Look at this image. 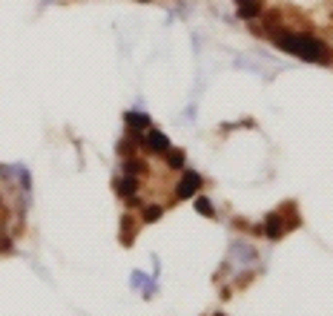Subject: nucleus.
<instances>
[{"label":"nucleus","mask_w":333,"mask_h":316,"mask_svg":"<svg viewBox=\"0 0 333 316\" xmlns=\"http://www.w3.org/2000/svg\"><path fill=\"white\" fill-rule=\"evenodd\" d=\"M276 43L284 49V52H290V55H302L304 61H325L328 55H325V43H319L316 37H304V35H279L276 37Z\"/></svg>","instance_id":"obj_1"},{"label":"nucleus","mask_w":333,"mask_h":316,"mask_svg":"<svg viewBox=\"0 0 333 316\" xmlns=\"http://www.w3.org/2000/svg\"><path fill=\"white\" fill-rule=\"evenodd\" d=\"M198 187H201V176L198 173H184V178L178 181V198H190V195H195L198 193Z\"/></svg>","instance_id":"obj_2"},{"label":"nucleus","mask_w":333,"mask_h":316,"mask_svg":"<svg viewBox=\"0 0 333 316\" xmlns=\"http://www.w3.org/2000/svg\"><path fill=\"white\" fill-rule=\"evenodd\" d=\"M147 147H150L152 153H167V150H170V141H167V135H161V132H150V135H147Z\"/></svg>","instance_id":"obj_3"},{"label":"nucleus","mask_w":333,"mask_h":316,"mask_svg":"<svg viewBox=\"0 0 333 316\" xmlns=\"http://www.w3.org/2000/svg\"><path fill=\"white\" fill-rule=\"evenodd\" d=\"M118 190H121L123 198H132V195L138 193V181H135V176H126V178H121V181H118Z\"/></svg>","instance_id":"obj_4"},{"label":"nucleus","mask_w":333,"mask_h":316,"mask_svg":"<svg viewBox=\"0 0 333 316\" xmlns=\"http://www.w3.org/2000/svg\"><path fill=\"white\" fill-rule=\"evenodd\" d=\"M281 230H284V224H281V219L273 213L270 219H267V224H264V233H267L270 239H279V236H281Z\"/></svg>","instance_id":"obj_5"},{"label":"nucleus","mask_w":333,"mask_h":316,"mask_svg":"<svg viewBox=\"0 0 333 316\" xmlns=\"http://www.w3.org/2000/svg\"><path fill=\"white\" fill-rule=\"evenodd\" d=\"M144 170H147V164L138 161V158H129V161L123 164V173H126V176H141Z\"/></svg>","instance_id":"obj_6"},{"label":"nucleus","mask_w":333,"mask_h":316,"mask_svg":"<svg viewBox=\"0 0 333 316\" xmlns=\"http://www.w3.org/2000/svg\"><path fill=\"white\" fill-rule=\"evenodd\" d=\"M167 164H170L173 170H181V167H184V153H181V150H173V153L167 150Z\"/></svg>","instance_id":"obj_7"},{"label":"nucleus","mask_w":333,"mask_h":316,"mask_svg":"<svg viewBox=\"0 0 333 316\" xmlns=\"http://www.w3.org/2000/svg\"><path fill=\"white\" fill-rule=\"evenodd\" d=\"M239 15H242V18H253V15H259V3H256V0H250V3H239Z\"/></svg>","instance_id":"obj_8"},{"label":"nucleus","mask_w":333,"mask_h":316,"mask_svg":"<svg viewBox=\"0 0 333 316\" xmlns=\"http://www.w3.org/2000/svg\"><path fill=\"white\" fill-rule=\"evenodd\" d=\"M126 124L132 126V129H144L150 121H147V115H135V112H129V115H126Z\"/></svg>","instance_id":"obj_9"},{"label":"nucleus","mask_w":333,"mask_h":316,"mask_svg":"<svg viewBox=\"0 0 333 316\" xmlns=\"http://www.w3.org/2000/svg\"><path fill=\"white\" fill-rule=\"evenodd\" d=\"M195 210H198V213H204V216H212V204L204 198V195H201V198H195Z\"/></svg>","instance_id":"obj_10"},{"label":"nucleus","mask_w":333,"mask_h":316,"mask_svg":"<svg viewBox=\"0 0 333 316\" xmlns=\"http://www.w3.org/2000/svg\"><path fill=\"white\" fill-rule=\"evenodd\" d=\"M161 216H164L161 207H147V210H144V221H158Z\"/></svg>","instance_id":"obj_11"},{"label":"nucleus","mask_w":333,"mask_h":316,"mask_svg":"<svg viewBox=\"0 0 333 316\" xmlns=\"http://www.w3.org/2000/svg\"><path fill=\"white\" fill-rule=\"evenodd\" d=\"M129 233H132V219H129V216H126V219H123V245H129V242H132V239H129Z\"/></svg>","instance_id":"obj_12"},{"label":"nucleus","mask_w":333,"mask_h":316,"mask_svg":"<svg viewBox=\"0 0 333 316\" xmlns=\"http://www.w3.org/2000/svg\"><path fill=\"white\" fill-rule=\"evenodd\" d=\"M118 150H121L123 156H126V153H129V150H132V147H129V141H121V147H118Z\"/></svg>","instance_id":"obj_13"},{"label":"nucleus","mask_w":333,"mask_h":316,"mask_svg":"<svg viewBox=\"0 0 333 316\" xmlns=\"http://www.w3.org/2000/svg\"><path fill=\"white\" fill-rule=\"evenodd\" d=\"M239 3H250V0H239Z\"/></svg>","instance_id":"obj_14"}]
</instances>
